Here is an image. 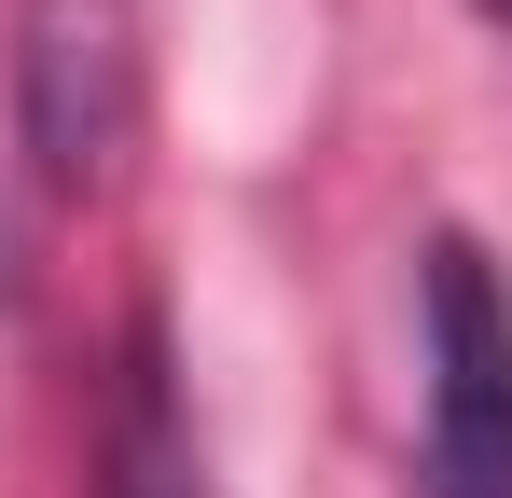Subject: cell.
<instances>
[{
    "instance_id": "cell-1",
    "label": "cell",
    "mask_w": 512,
    "mask_h": 498,
    "mask_svg": "<svg viewBox=\"0 0 512 498\" xmlns=\"http://www.w3.org/2000/svg\"><path fill=\"white\" fill-rule=\"evenodd\" d=\"M416 346H429V485L416 498H512V291L485 236H429L416 263Z\"/></svg>"
},
{
    "instance_id": "cell-2",
    "label": "cell",
    "mask_w": 512,
    "mask_h": 498,
    "mask_svg": "<svg viewBox=\"0 0 512 498\" xmlns=\"http://www.w3.org/2000/svg\"><path fill=\"white\" fill-rule=\"evenodd\" d=\"M28 125H42L56 180H84L125 139V14L111 0H42L28 14Z\"/></svg>"
},
{
    "instance_id": "cell-3",
    "label": "cell",
    "mask_w": 512,
    "mask_h": 498,
    "mask_svg": "<svg viewBox=\"0 0 512 498\" xmlns=\"http://www.w3.org/2000/svg\"><path fill=\"white\" fill-rule=\"evenodd\" d=\"M97 498H222V485H208V429H194V402H180V360H167V332H153V319L125 332V360H111Z\"/></svg>"
}]
</instances>
